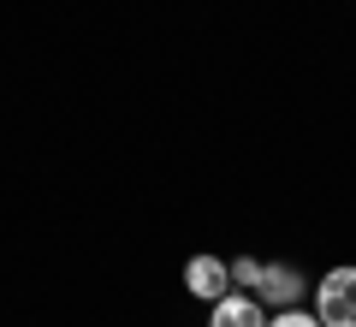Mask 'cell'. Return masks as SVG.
Instances as JSON below:
<instances>
[{
	"label": "cell",
	"mask_w": 356,
	"mask_h": 327,
	"mask_svg": "<svg viewBox=\"0 0 356 327\" xmlns=\"http://www.w3.org/2000/svg\"><path fill=\"white\" fill-rule=\"evenodd\" d=\"M315 303H321V327H356V268L327 274L321 291H315Z\"/></svg>",
	"instance_id": "cell-1"
},
{
	"label": "cell",
	"mask_w": 356,
	"mask_h": 327,
	"mask_svg": "<svg viewBox=\"0 0 356 327\" xmlns=\"http://www.w3.org/2000/svg\"><path fill=\"white\" fill-rule=\"evenodd\" d=\"M226 280H232V268H226V262H214V256H196V262L184 268V286H191L196 298H208V303L226 298Z\"/></svg>",
	"instance_id": "cell-2"
},
{
	"label": "cell",
	"mask_w": 356,
	"mask_h": 327,
	"mask_svg": "<svg viewBox=\"0 0 356 327\" xmlns=\"http://www.w3.org/2000/svg\"><path fill=\"white\" fill-rule=\"evenodd\" d=\"M255 291H261L267 303H280V310H291V303L303 298V274H297V268H261Z\"/></svg>",
	"instance_id": "cell-3"
},
{
	"label": "cell",
	"mask_w": 356,
	"mask_h": 327,
	"mask_svg": "<svg viewBox=\"0 0 356 327\" xmlns=\"http://www.w3.org/2000/svg\"><path fill=\"white\" fill-rule=\"evenodd\" d=\"M214 327H267L255 298H214Z\"/></svg>",
	"instance_id": "cell-4"
},
{
	"label": "cell",
	"mask_w": 356,
	"mask_h": 327,
	"mask_svg": "<svg viewBox=\"0 0 356 327\" xmlns=\"http://www.w3.org/2000/svg\"><path fill=\"white\" fill-rule=\"evenodd\" d=\"M232 280L255 291V280H261V262H250V256H243V262H232Z\"/></svg>",
	"instance_id": "cell-5"
},
{
	"label": "cell",
	"mask_w": 356,
	"mask_h": 327,
	"mask_svg": "<svg viewBox=\"0 0 356 327\" xmlns=\"http://www.w3.org/2000/svg\"><path fill=\"white\" fill-rule=\"evenodd\" d=\"M267 327H321V321H315V315H303V310H285L280 321H267Z\"/></svg>",
	"instance_id": "cell-6"
}]
</instances>
